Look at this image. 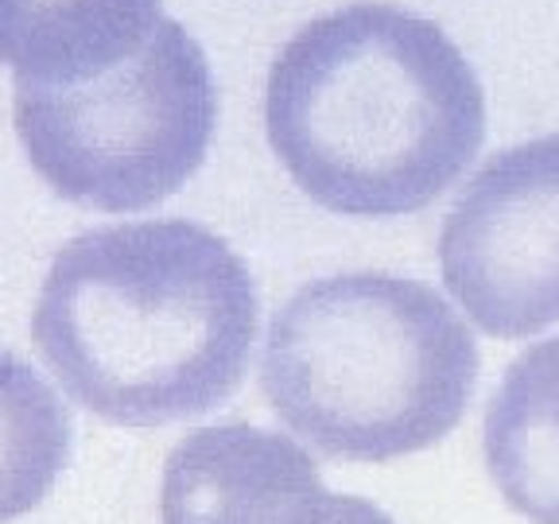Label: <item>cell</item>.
I'll return each mask as SVG.
<instances>
[{
    "instance_id": "cell-4",
    "label": "cell",
    "mask_w": 559,
    "mask_h": 524,
    "mask_svg": "<svg viewBox=\"0 0 559 524\" xmlns=\"http://www.w3.org/2000/svg\"><path fill=\"white\" fill-rule=\"evenodd\" d=\"M12 124L59 199L140 214L187 187L218 129V86L199 39L159 20L136 55L79 86L12 79Z\"/></svg>"
},
{
    "instance_id": "cell-2",
    "label": "cell",
    "mask_w": 559,
    "mask_h": 524,
    "mask_svg": "<svg viewBox=\"0 0 559 524\" xmlns=\"http://www.w3.org/2000/svg\"><path fill=\"white\" fill-rule=\"evenodd\" d=\"M264 129L311 202L342 218H401L431 206L474 164L486 94L439 24L358 0L280 47Z\"/></svg>"
},
{
    "instance_id": "cell-1",
    "label": "cell",
    "mask_w": 559,
    "mask_h": 524,
    "mask_svg": "<svg viewBox=\"0 0 559 524\" xmlns=\"http://www.w3.org/2000/svg\"><path fill=\"white\" fill-rule=\"evenodd\" d=\"M32 342L74 404L105 424L159 428L237 393L257 342V284L194 222L90 229L55 253Z\"/></svg>"
},
{
    "instance_id": "cell-3",
    "label": "cell",
    "mask_w": 559,
    "mask_h": 524,
    "mask_svg": "<svg viewBox=\"0 0 559 524\" xmlns=\"http://www.w3.org/2000/svg\"><path fill=\"white\" fill-rule=\"evenodd\" d=\"M478 369L471 326L436 288L346 272L311 279L272 314L261 389L326 458L393 463L459 428Z\"/></svg>"
},
{
    "instance_id": "cell-9",
    "label": "cell",
    "mask_w": 559,
    "mask_h": 524,
    "mask_svg": "<svg viewBox=\"0 0 559 524\" xmlns=\"http://www.w3.org/2000/svg\"><path fill=\"white\" fill-rule=\"evenodd\" d=\"M70 458V419L55 389L0 349V524L32 513Z\"/></svg>"
},
{
    "instance_id": "cell-10",
    "label": "cell",
    "mask_w": 559,
    "mask_h": 524,
    "mask_svg": "<svg viewBox=\"0 0 559 524\" xmlns=\"http://www.w3.org/2000/svg\"><path fill=\"white\" fill-rule=\"evenodd\" d=\"M334 524H393V516L366 498H338V505H334Z\"/></svg>"
},
{
    "instance_id": "cell-7",
    "label": "cell",
    "mask_w": 559,
    "mask_h": 524,
    "mask_svg": "<svg viewBox=\"0 0 559 524\" xmlns=\"http://www.w3.org/2000/svg\"><path fill=\"white\" fill-rule=\"evenodd\" d=\"M164 0H0V67L39 86H79L144 47Z\"/></svg>"
},
{
    "instance_id": "cell-5",
    "label": "cell",
    "mask_w": 559,
    "mask_h": 524,
    "mask_svg": "<svg viewBox=\"0 0 559 524\" xmlns=\"http://www.w3.org/2000/svg\"><path fill=\"white\" fill-rule=\"evenodd\" d=\"M439 272L466 319L493 338L559 323V132L478 167L443 218Z\"/></svg>"
},
{
    "instance_id": "cell-6",
    "label": "cell",
    "mask_w": 559,
    "mask_h": 524,
    "mask_svg": "<svg viewBox=\"0 0 559 524\" xmlns=\"http://www.w3.org/2000/svg\"><path fill=\"white\" fill-rule=\"evenodd\" d=\"M323 486L296 439L253 424L199 428L164 463V524H334Z\"/></svg>"
},
{
    "instance_id": "cell-8",
    "label": "cell",
    "mask_w": 559,
    "mask_h": 524,
    "mask_svg": "<svg viewBox=\"0 0 559 524\" xmlns=\"http://www.w3.org/2000/svg\"><path fill=\"white\" fill-rule=\"evenodd\" d=\"M486 466L513 513L559 524V338L528 346L486 408Z\"/></svg>"
}]
</instances>
